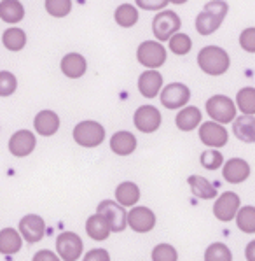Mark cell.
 I'll list each match as a JSON object with an SVG mask.
<instances>
[{"label":"cell","mask_w":255,"mask_h":261,"mask_svg":"<svg viewBox=\"0 0 255 261\" xmlns=\"http://www.w3.org/2000/svg\"><path fill=\"white\" fill-rule=\"evenodd\" d=\"M138 91L143 98H156L163 90V74L159 70H143L138 75Z\"/></svg>","instance_id":"16"},{"label":"cell","mask_w":255,"mask_h":261,"mask_svg":"<svg viewBox=\"0 0 255 261\" xmlns=\"http://www.w3.org/2000/svg\"><path fill=\"white\" fill-rule=\"evenodd\" d=\"M236 224L243 233L246 235L255 233V207L252 205L240 207V211L236 214Z\"/></svg>","instance_id":"32"},{"label":"cell","mask_w":255,"mask_h":261,"mask_svg":"<svg viewBox=\"0 0 255 261\" xmlns=\"http://www.w3.org/2000/svg\"><path fill=\"white\" fill-rule=\"evenodd\" d=\"M240 47L245 53L255 55V27H248L240 34Z\"/></svg>","instance_id":"38"},{"label":"cell","mask_w":255,"mask_h":261,"mask_svg":"<svg viewBox=\"0 0 255 261\" xmlns=\"http://www.w3.org/2000/svg\"><path fill=\"white\" fill-rule=\"evenodd\" d=\"M18 90V79L13 72L9 70H0V96L7 98V96L14 95Z\"/></svg>","instance_id":"36"},{"label":"cell","mask_w":255,"mask_h":261,"mask_svg":"<svg viewBox=\"0 0 255 261\" xmlns=\"http://www.w3.org/2000/svg\"><path fill=\"white\" fill-rule=\"evenodd\" d=\"M182 28V19L175 11L163 9L157 11V14L152 19V34L159 42H168V39L173 34L180 32Z\"/></svg>","instance_id":"6"},{"label":"cell","mask_w":255,"mask_h":261,"mask_svg":"<svg viewBox=\"0 0 255 261\" xmlns=\"http://www.w3.org/2000/svg\"><path fill=\"white\" fill-rule=\"evenodd\" d=\"M205 261H233V252L222 242L210 244L205 251Z\"/></svg>","instance_id":"33"},{"label":"cell","mask_w":255,"mask_h":261,"mask_svg":"<svg viewBox=\"0 0 255 261\" xmlns=\"http://www.w3.org/2000/svg\"><path fill=\"white\" fill-rule=\"evenodd\" d=\"M44 7L53 18H67L72 13V0H46Z\"/></svg>","instance_id":"34"},{"label":"cell","mask_w":255,"mask_h":261,"mask_svg":"<svg viewBox=\"0 0 255 261\" xmlns=\"http://www.w3.org/2000/svg\"><path fill=\"white\" fill-rule=\"evenodd\" d=\"M168 47L173 55L185 56L193 49V41H190V37L187 34H184V32H177V34H173L168 39Z\"/></svg>","instance_id":"31"},{"label":"cell","mask_w":255,"mask_h":261,"mask_svg":"<svg viewBox=\"0 0 255 261\" xmlns=\"http://www.w3.org/2000/svg\"><path fill=\"white\" fill-rule=\"evenodd\" d=\"M82 261H110V254L105 249H91L89 252H86Z\"/></svg>","instance_id":"40"},{"label":"cell","mask_w":255,"mask_h":261,"mask_svg":"<svg viewBox=\"0 0 255 261\" xmlns=\"http://www.w3.org/2000/svg\"><path fill=\"white\" fill-rule=\"evenodd\" d=\"M135 4L143 11H163L170 2L168 0H135Z\"/></svg>","instance_id":"39"},{"label":"cell","mask_w":255,"mask_h":261,"mask_svg":"<svg viewBox=\"0 0 255 261\" xmlns=\"http://www.w3.org/2000/svg\"><path fill=\"white\" fill-rule=\"evenodd\" d=\"M198 65L199 69L205 72L206 75H224L231 67V56L229 53L220 46H205L198 53Z\"/></svg>","instance_id":"2"},{"label":"cell","mask_w":255,"mask_h":261,"mask_svg":"<svg viewBox=\"0 0 255 261\" xmlns=\"http://www.w3.org/2000/svg\"><path fill=\"white\" fill-rule=\"evenodd\" d=\"M203 123V114L196 106H185L178 109L175 124L180 132H193Z\"/></svg>","instance_id":"20"},{"label":"cell","mask_w":255,"mask_h":261,"mask_svg":"<svg viewBox=\"0 0 255 261\" xmlns=\"http://www.w3.org/2000/svg\"><path fill=\"white\" fill-rule=\"evenodd\" d=\"M170 4H175V6H182V4L189 2V0H168Z\"/></svg>","instance_id":"43"},{"label":"cell","mask_w":255,"mask_h":261,"mask_svg":"<svg viewBox=\"0 0 255 261\" xmlns=\"http://www.w3.org/2000/svg\"><path fill=\"white\" fill-rule=\"evenodd\" d=\"M97 211L102 216H105V219L110 224V231H114V233H121L128 228V212L121 203L114 202V200H103V202H100Z\"/></svg>","instance_id":"10"},{"label":"cell","mask_w":255,"mask_h":261,"mask_svg":"<svg viewBox=\"0 0 255 261\" xmlns=\"http://www.w3.org/2000/svg\"><path fill=\"white\" fill-rule=\"evenodd\" d=\"M159 100H161V106L165 107V109H170V111L182 109V107H185L187 103H189L190 90L184 83L166 84L161 90V93H159Z\"/></svg>","instance_id":"7"},{"label":"cell","mask_w":255,"mask_h":261,"mask_svg":"<svg viewBox=\"0 0 255 261\" xmlns=\"http://www.w3.org/2000/svg\"><path fill=\"white\" fill-rule=\"evenodd\" d=\"M161 123H163L161 112H159L157 107L150 106V103L140 106L133 114L135 128H137L138 132H142V134H154V132L159 130Z\"/></svg>","instance_id":"8"},{"label":"cell","mask_w":255,"mask_h":261,"mask_svg":"<svg viewBox=\"0 0 255 261\" xmlns=\"http://www.w3.org/2000/svg\"><path fill=\"white\" fill-rule=\"evenodd\" d=\"M222 175L229 184H241L250 177V163L243 158H231L224 163Z\"/></svg>","instance_id":"17"},{"label":"cell","mask_w":255,"mask_h":261,"mask_svg":"<svg viewBox=\"0 0 255 261\" xmlns=\"http://www.w3.org/2000/svg\"><path fill=\"white\" fill-rule=\"evenodd\" d=\"M206 114L212 118V121H217L220 124H229L236 119L238 109L236 103L227 95H213L206 100L205 103Z\"/></svg>","instance_id":"3"},{"label":"cell","mask_w":255,"mask_h":261,"mask_svg":"<svg viewBox=\"0 0 255 261\" xmlns=\"http://www.w3.org/2000/svg\"><path fill=\"white\" fill-rule=\"evenodd\" d=\"M72 135H74L75 144L91 149V147H98L105 140V128H103L102 123L93 121V119H86V121L75 124Z\"/></svg>","instance_id":"4"},{"label":"cell","mask_w":255,"mask_h":261,"mask_svg":"<svg viewBox=\"0 0 255 261\" xmlns=\"http://www.w3.org/2000/svg\"><path fill=\"white\" fill-rule=\"evenodd\" d=\"M23 246V237L14 228H4L0 230V252L6 256L16 254L21 251Z\"/></svg>","instance_id":"27"},{"label":"cell","mask_w":255,"mask_h":261,"mask_svg":"<svg viewBox=\"0 0 255 261\" xmlns=\"http://www.w3.org/2000/svg\"><path fill=\"white\" fill-rule=\"evenodd\" d=\"M236 109L241 114H250L255 116V88L253 86H245L238 91L236 95Z\"/></svg>","instance_id":"30"},{"label":"cell","mask_w":255,"mask_h":261,"mask_svg":"<svg viewBox=\"0 0 255 261\" xmlns=\"http://www.w3.org/2000/svg\"><path fill=\"white\" fill-rule=\"evenodd\" d=\"M19 233L28 244L41 242L46 235V221L37 214H28L19 221Z\"/></svg>","instance_id":"15"},{"label":"cell","mask_w":255,"mask_h":261,"mask_svg":"<svg viewBox=\"0 0 255 261\" xmlns=\"http://www.w3.org/2000/svg\"><path fill=\"white\" fill-rule=\"evenodd\" d=\"M59 69L69 79H81L87 72V60L81 53H67L59 62Z\"/></svg>","instance_id":"18"},{"label":"cell","mask_w":255,"mask_h":261,"mask_svg":"<svg viewBox=\"0 0 255 261\" xmlns=\"http://www.w3.org/2000/svg\"><path fill=\"white\" fill-rule=\"evenodd\" d=\"M245 258L246 261H255V240L248 242V246L245 247Z\"/></svg>","instance_id":"42"},{"label":"cell","mask_w":255,"mask_h":261,"mask_svg":"<svg viewBox=\"0 0 255 261\" xmlns=\"http://www.w3.org/2000/svg\"><path fill=\"white\" fill-rule=\"evenodd\" d=\"M84 251L82 239L74 231H63L56 239V252L61 261H77Z\"/></svg>","instance_id":"9"},{"label":"cell","mask_w":255,"mask_h":261,"mask_svg":"<svg viewBox=\"0 0 255 261\" xmlns=\"http://www.w3.org/2000/svg\"><path fill=\"white\" fill-rule=\"evenodd\" d=\"M152 261H178V252L171 244H159L152 251Z\"/></svg>","instance_id":"37"},{"label":"cell","mask_w":255,"mask_h":261,"mask_svg":"<svg viewBox=\"0 0 255 261\" xmlns=\"http://www.w3.org/2000/svg\"><path fill=\"white\" fill-rule=\"evenodd\" d=\"M128 226L137 233H149L156 226V214L149 207H133L128 212Z\"/></svg>","instance_id":"13"},{"label":"cell","mask_w":255,"mask_h":261,"mask_svg":"<svg viewBox=\"0 0 255 261\" xmlns=\"http://www.w3.org/2000/svg\"><path fill=\"white\" fill-rule=\"evenodd\" d=\"M2 44L6 49L13 51V53H18V51H21L23 47L26 46V32L18 27L7 28L2 34Z\"/></svg>","instance_id":"29"},{"label":"cell","mask_w":255,"mask_h":261,"mask_svg":"<svg viewBox=\"0 0 255 261\" xmlns=\"http://www.w3.org/2000/svg\"><path fill=\"white\" fill-rule=\"evenodd\" d=\"M86 233L93 240H107L112 231H110V224H109V221L105 219V216H102L100 212H97V214L87 218Z\"/></svg>","instance_id":"23"},{"label":"cell","mask_w":255,"mask_h":261,"mask_svg":"<svg viewBox=\"0 0 255 261\" xmlns=\"http://www.w3.org/2000/svg\"><path fill=\"white\" fill-rule=\"evenodd\" d=\"M241 200L234 191H226L220 196H217L213 205V216L220 223H229L236 218L238 211H240Z\"/></svg>","instance_id":"11"},{"label":"cell","mask_w":255,"mask_h":261,"mask_svg":"<svg viewBox=\"0 0 255 261\" xmlns=\"http://www.w3.org/2000/svg\"><path fill=\"white\" fill-rule=\"evenodd\" d=\"M199 140L212 149H218V147H224L227 144L229 134H227L224 124L217 121H205L199 124Z\"/></svg>","instance_id":"12"},{"label":"cell","mask_w":255,"mask_h":261,"mask_svg":"<svg viewBox=\"0 0 255 261\" xmlns=\"http://www.w3.org/2000/svg\"><path fill=\"white\" fill-rule=\"evenodd\" d=\"M199 163H201L206 170H217V168H220L224 165V156L217 149H206L199 156Z\"/></svg>","instance_id":"35"},{"label":"cell","mask_w":255,"mask_h":261,"mask_svg":"<svg viewBox=\"0 0 255 261\" xmlns=\"http://www.w3.org/2000/svg\"><path fill=\"white\" fill-rule=\"evenodd\" d=\"M31 261H61V258L58 254H54L53 251H49V249H42V251L35 252Z\"/></svg>","instance_id":"41"},{"label":"cell","mask_w":255,"mask_h":261,"mask_svg":"<svg viewBox=\"0 0 255 261\" xmlns=\"http://www.w3.org/2000/svg\"><path fill=\"white\" fill-rule=\"evenodd\" d=\"M233 134L245 144H255V116L241 114L233 121Z\"/></svg>","instance_id":"21"},{"label":"cell","mask_w":255,"mask_h":261,"mask_svg":"<svg viewBox=\"0 0 255 261\" xmlns=\"http://www.w3.org/2000/svg\"><path fill=\"white\" fill-rule=\"evenodd\" d=\"M59 124H61L59 116L54 111H49V109L37 112V116L34 118L35 132H37L39 135H42V137H53L59 130Z\"/></svg>","instance_id":"19"},{"label":"cell","mask_w":255,"mask_h":261,"mask_svg":"<svg viewBox=\"0 0 255 261\" xmlns=\"http://www.w3.org/2000/svg\"><path fill=\"white\" fill-rule=\"evenodd\" d=\"M110 149L117 156L133 154L135 149H137V137L128 130L115 132L112 135V139H110Z\"/></svg>","instance_id":"22"},{"label":"cell","mask_w":255,"mask_h":261,"mask_svg":"<svg viewBox=\"0 0 255 261\" xmlns=\"http://www.w3.org/2000/svg\"><path fill=\"white\" fill-rule=\"evenodd\" d=\"M187 184H189L190 191L196 198L201 200H212L217 196V186H213L206 177H201V175H189L187 177Z\"/></svg>","instance_id":"24"},{"label":"cell","mask_w":255,"mask_h":261,"mask_svg":"<svg viewBox=\"0 0 255 261\" xmlns=\"http://www.w3.org/2000/svg\"><path fill=\"white\" fill-rule=\"evenodd\" d=\"M166 47L159 41H143L137 47V60L142 67L150 70L161 69L166 63Z\"/></svg>","instance_id":"5"},{"label":"cell","mask_w":255,"mask_h":261,"mask_svg":"<svg viewBox=\"0 0 255 261\" xmlns=\"http://www.w3.org/2000/svg\"><path fill=\"white\" fill-rule=\"evenodd\" d=\"M227 13H229V4L226 0H210L196 16V32L203 37L215 34L224 23Z\"/></svg>","instance_id":"1"},{"label":"cell","mask_w":255,"mask_h":261,"mask_svg":"<svg viewBox=\"0 0 255 261\" xmlns=\"http://www.w3.org/2000/svg\"><path fill=\"white\" fill-rule=\"evenodd\" d=\"M25 18V6L19 0H0V19L9 25L23 21Z\"/></svg>","instance_id":"26"},{"label":"cell","mask_w":255,"mask_h":261,"mask_svg":"<svg viewBox=\"0 0 255 261\" xmlns=\"http://www.w3.org/2000/svg\"><path fill=\"white\" fill-rule=\"evenodd\" d=\"M140 200V188L131 180H124L115 188V202L122 207H135Z\"/></svg>","instance_id":"25"},{"label":"cell","mask_w":255,"mask_h":261,"mask_svg":"<svg viewBox=\"0 0 255 261\" xmlns=\"http://www.w3.org/2000/svg\"><path fill=\"white\" fill-rule=\"evenodd\" d=\"M138 18H140V13L133 4H121L114 11V19L121 28H133L138 23Z\"/></svg>","instance_id":"28"},{"label":"cell","mask_w":255,"mask_h":261,"mask_svg":"<svg viewBox=\"0 0 255 261\" xmlns=\"http://www.w3.org/2000/svg\"><path fill=\"white\" fill-rule=\"evenodd\" d=\"M37 146V137L30 130H18L9 139V151L16 158H25L34 152Z\"/></svg>","instance_id":"14"}]
</instances>
